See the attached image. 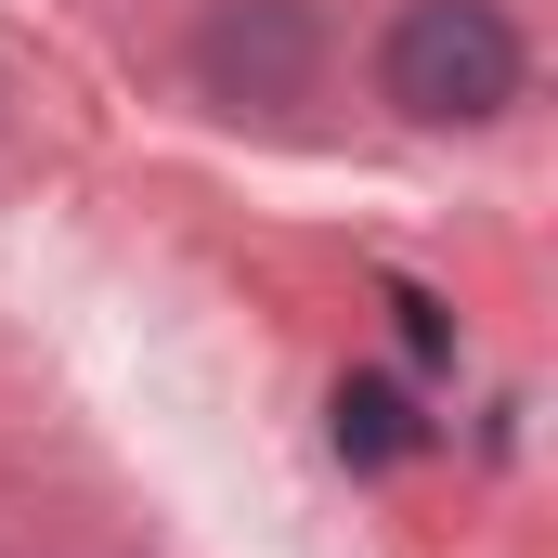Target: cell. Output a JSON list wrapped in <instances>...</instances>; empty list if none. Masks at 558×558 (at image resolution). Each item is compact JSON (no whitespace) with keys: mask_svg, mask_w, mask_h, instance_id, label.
<instances>
[{"mask_svg":"<svg viewBox=\"0 0 558 558\" xmlns=\"http://www.w3.org/2000/svg\"><path fill=\"white\" fill-rule=\"evenodd\" d=\"M195 65H208L221 105H299V78H312V0H221L208 39H195Z\"/></svg>","mask_w":558,"mask_h":558,"instance_id":"2","label":"cell"},{"mask_svg":"<svg viewBox=\"0 0 558 558\" xmlns=\"http://www.w3.org/2000/svg\"><path fill=\"white\" fill-rule=\"evenodd\" d=\"M377 78H390V105H403L416 131L507 118V105H520V26H507L494 0H403Z\"/></svg>","mask_w":558,"mask_h":558,"instance_id":"1","label":"cell"},{"mask_svg":"<svg viewBox=\"0 0 558 558\" xmlns=\"http://www.w3.org/2000/svg\"><path fill=\"white\" fill-rule=\"evenodd\" d=\"M390 312H403V338H416V351H454V325H441V299H416V286H403Z\"/></svg>","mask_w":558,"mask_h":558,"instance_id":"4","label":"cell"},{"mask_svg":"<svg viewBox=\"0 0 558 558\" xmlns=\"http://www.w3.org/2000/svg\"><path fill=\"white\" fill-rule=\"evenodd\" d=\"M338 454H351V468H403V454H416V390H403V377H351V390H338Z\"/></svg>","mask_w":558,"mask_h":558,"instance_id":"3","label":"cell"}]
</instances>
